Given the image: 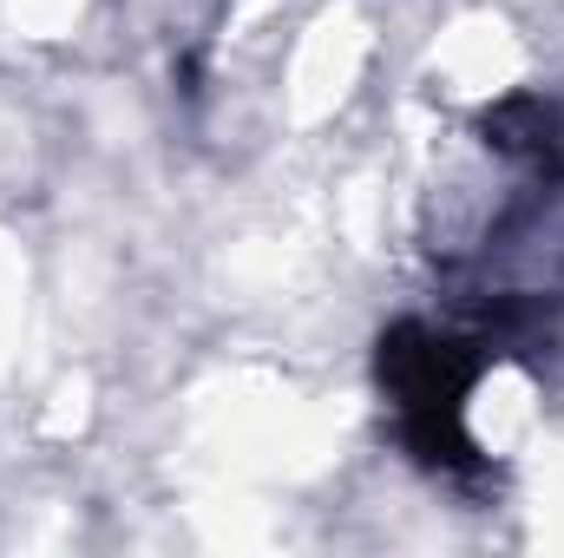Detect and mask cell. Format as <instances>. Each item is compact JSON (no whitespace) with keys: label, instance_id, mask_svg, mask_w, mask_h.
Here are the masks:
<instances>
[{"label":"cell","instance_id":"obj_1","mask_svg":"<svg viewBox=\"0 0 564 558\" xmlns=\"http://www.w3.org/2000/svg\"><path fill=\"white\" fill-rule=\"evenodd\" d=\"M492 342L479 329H433L421 315H401L375 342V382L394 408L401 447L421 460L426 473L446 480H479L486 453L466 433V395L492 368Z\"/></svg>","mask_w":564,"mask_h":558},{"label":"cell","instance_id":"obj_2","mask_svg":"<svg viewBox=\"0 0 564 558\" xmlns=\"http://www.w3.org/2000/svg\"><path fill=\"white\" fill-rule=\"evenodd\" d=\"M479 132L492 151L519 158L525 171H539L545 184H564V106L545 93H512L492 112H479Z\"/></svg>","mask_w":564,"mask_h":558}]
</instances>
